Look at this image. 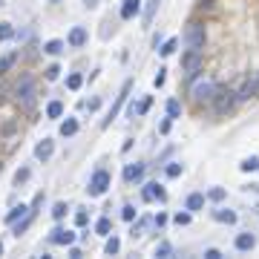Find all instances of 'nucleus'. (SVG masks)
<instances>
[{
	"label": "nucleus",
	"mask_w": 259,
	"mask_h": 259,
	"mask_svg": "<svg viewBox=\"0 0 259 259\" xmlns=\"http://www.w3.org/2000/svg\"><path fill=\"white\" fill-rule=\"evenodd\" d=\"M207 199H210V202H222V199H225V187H210V190H207Z\"/></svg>",
	"instance_id": "nucleus-33"
},
{
	"label": "nucleus",
	"mask_w": 259,
	"mask_h": 259,
	"mask_svg": "<svg viewBox=\"0 0 259 259\" xmlns=\"http://www.w3.org/2000/svg\"><path fill=\"white\" fill-rule=\"evenodd\" d=\"M26 179H29V170H26V167L15 173V182H18V185H20V182H26Z\"/></svg>",
	"instance_id": "nucleus-42"
},
{
	"label": "nucleus",
	"mask_w": 259,
	"mask_h": 259,
	"mask_svg": "<svg viewBox=\"0 0 259 259\" xmlns=\"http://www.w3.org/2000/svg\"><path fill=\"white\" fill-rule=\"evenodd\" d=\"M110 230H112V222H110V219H98L95 222V233L98 236H110Z\"/></svg>",
	"instance_id": "nucleus-27"
},
{
	"label": "nucleus",
	"mask_w": 259,
	"mask_h": 259,
	"mask_svg": "<svg viewBox=\"0 0 259 259\" xmlns=\"http://www.w3.org/2000/svg\"><path fill=\"white\" fill-rule=\"evenodd\" d=\"M138 12H141V0H124V6H121V18L124 20H132Z\"/></svg>",
	"instance_id": "nucleus-13"
},
{
	"label": "nucleus",
	"mask_w": 259,
	"mask_h": 259,
	"mask_svg": "<svg viewBox=\"0 0 259 259\" xmlns=\"http://www.w3.org/2000/svg\"><path fill=\"white\" fill-rule=\"evenodd\" d=\"M254 245H257L254 233H239L236 236V251H254Z\"/></svg>",
	"instance_id": "nucleus-17"
},
{
	"label": "nucleus",
	"mask_w": 259,
	"mask_h": 259,
	"mask_svg": "<svg viewBox=\"0 0 259 259\" xmlns=\"http://www.w3.org/2000/svg\"><path fill=\"white\" fill-rule=\"evenodd\" d=\"M75 132H78V121H75V118H66L64 124H61V135L69 138V135H75Z\"/></svg>",
	"instance_id": "nucleus-23"
},
{
	"label": "nucleus",
	"mask_w": 259,
	"mask_h": 259,
	"mask_svg": "<svg viewBox=\"0 0 259 259\" xmlns=\"http://www.w3.org/2000/svg\"><path fill=\"white\" fill-rule=\"evenodd\" d=\"M176 225H190V213H176Z\"/></svg>",
	"instance_id": "nucleus-41"
},
{
	"label": "nucleus",
	"mask_w": 259,
	"mask_h": 259,
	"mask_svg": "<svg viewBox=\"0 0 259 259\" xmlns=\"http://www.w3.org/2000/svg\"><path fill=\"white\" fill-rule=\"evenodd\" d=\"M254 78H257V84H259V72H257V75H254Z\"/></svg>",
	"instance_id": "nucleus-48"
},
{
	"label": "nucleus",
	"mask_w": 259,
	"mask_h": 259,
	"mask_svg": "<svg viewBox=\"0 0 259 259\" xmlns=\"http://www.w3.org/2000/svg\"><path fill=\"white\" fill-rule=\"evenodd\" d=\"M185 207H187L190 213H193V210H202V207H204V193H190Z\"/></svg>",
	"instance_id": "nucleus-20"
},
{
	"label": "nucleus",
	"mask_w": 259,
	"mask_h": 259,
	"mask_svg": "<svg viewBox=\"0 0 259 259\" xmlns=\"http://www.w3.org/2000/svg\"><path fill=\"white\" fill-rule=\"evenodd\" d=\"M9 37H15L12 23H0V40H9Z\"/></svg>",
	"instance_id": "nucleus-34"
},
{
	"label": "nucleus",
	"mask_w": 259,
	"mask_h": 259,
	"mask_svg": "<svg viewBox=\"0 0 259 259\" xmlns=\"http://www.w3.org/2000/svg\"><path fill=\"white\" fill-rule=\"evenodd\" d=\"M84 6H87V9H95V6H98V0H84Z\"/></svg>",
	"instance_id": "nucleus-47"
},
{
	"label": "nucleus",
	"mask_w": 259,
	"mask_h": 259,
	"mask_svg": "<svg viewBox=\"0 0 259 259\" xmlns=\"http://www.w3.org/2000/svg\"><path fill=\"white\" fill-rule=\"evenodd\" d=\"M104 251H107L110 257H115V254L121 251V242H118V236H110V239H107V245H104Z\"/></svg>",
	"instance_id": "nucleus-24"
},
{
	"label": "nucleus",
	"mask_w": 259,
	"mask_h": 259,
	"mask_svg": "<svg viewBox=\"0 0 259 259\" xmlns=\"http://www.w3.org/2000/svg\"><path fill=\"white\" fill-rule=\"evenodd\" d=\"M257 95H259L257 78H248V81L239 87V92H236V98H239V101H251V98H257Z\"/></svg>",
	"instance_id": "nucleus-9"
},
{
	"label": "nucleus",
	"mask_w": 259,
	"mask_h": 259,
	"mask_svg": "<svg viewBox=\"0 0 259 259\" xmlns=\"http://www.w3.org/2000/svg\"><path fill=\"white\" fill-rule=\"evenodd\" d=\"M185 43H187V49H204V26L202 23H196L190 20L187 23V29H185Z\"/></svg>",
	"instance_id": "nucleus-3"
},
{
	"label": "nucleus",
	"mask_w": 259,
	"mask_h": 259,
	"mask_svg": "<svg viewBox=\"0 0 259 259\" xmlns=\"http://www.w3.org/2000/svg\"><path fill=\"white\" fill-rule=\"evenodd\" d=\"M121 216H124V219H127V222H132V219H135V216H138V210H135V207H132V204H124V207H121Z\"/></svg>",
	"instance_id": "nucleus-35"
},
{
	"label": "nucleus",
	"mask_w": 259,
	"mask_h": 259,
	"mask_svg": "<svg viewBox=\"0 0 259 259\" xmlns=\"http://www.w3.org/2000/svg\"><path fill=\"white\" fill-rule=\"evenodd\" d=\"M162 132H164V135L170 132V115H167V121H162Z\"/></svg>",
	"instance_id": "nucleus-46"
},
{
	"label": "nucleus",
	"mask_w": 259,
	"mask_h": 259,
	"mask_svg": "<svg viewBox=\"0 0 259 259\" xmlns=\"http://www.w3.org/2000/svg\"><path fill=\"white\" fill-rule=\"evenodd\" d=\"M64 49H66V43H64V40H58V37L43 43V52H46V55H61Z\"/></svg>",
	"instance_id": "nucleus-19"
},
{
	"label": "nucleus",
	"mask_w": 259,
	"mask_h": 259,
	"mask_svg": "<svg viewBox=\"0 0 259 259\" xmlns=\"http://www.w3.org/2000/svg\"><path fill=\"white\" fill-rule=\"evenodd\" d=\"M46 115H49V118H61V115H64V104H61V101H49Z\"/></svg>",
	"instance_id": "nucleus-22"
},
{
	"label": "nucleus",
	"mask_w": 259,
	"mask_h": 259,
	"mask_svg": "<svg viewBox=\"0 0 259 259\" xmlns=\"http://www.w3.org/2000/svg\"><path fill=\"white\" fill-rule=\"evenodd\" d=\"M18 104H20V110L35 107V78H23L18 84Z\"/></svg>",
	"instance_id": "nucleus-4"
},
{
	"label": "nucleus",
	"mask_w": 259,
	"mask_h": 259,
	"mask_svg": "<svg viewBox=\"0 0 259 259\" xmlns=\"http://www.w3.org/2000/svg\"><path fill=\"white\" fill-rule=\"evenodd\" d=\"M107 187H110V173H107V170H98V173H92V179H90L87 193L90 196H104Z\"/></svg>",
	"instance_id": "nucleus-5"
},
{
	"label": "nucleus",
	"mask_w": 259,
	"mask_h": 259,
	"mask_svg": "<svg viewBox=\"0 0 259 259\" xmlns=\"http://www.w3.org/2000/svg\"><path fill=\"white\" fill-rule=\"evenodd\" d=\"M179 112H182V104L179 101H167V115L170 118H179Z\"/></svg>",
	"instance_id": "nucleus-32"
},
{
	"label": "nucleus",
	"mask_w": 259,
	"mask_h": 259,
	"mask_svg": "<svg viewBox=\"0 0 259 259\" xmlns=\"http://www.w3.org/2000/svg\"><path fill=\"white\" fill-rule=\"evenodd\" d=\"M182 69H185V75L193 78L196 72L202 69V52H199V49H187V52L182 55Z\"/></svg>",
	"instance_id": "nucleus-6"
},
{
	"label": "nucleus",
	"mask_w": 259,
	"mask_h": 259,
	"mask_svg": "<svg viewBox=\"0 0 259 259\" xmlns=\"http://www.w3.org/2000/svg\"><path fill=\"white\" fill-rule=\"evenodd\" d=\"M52 153H55V141H52V138H43V141H37V147H35V159L46 162Z\"/></svg>",
	"instance_id": "nucleus-11"
},
{
	"label": "nucleus",
	"mask_w": 259,
	"mask_h": 259,
	"mask_svg": "<svg viewBox=\"0 0 259 259\" xmlns=\"http://www.w3.org/2000/svg\"><path fill=\"white\" fill-rule=\"evenodd\" d=\"M130 87H132V81H124V87H121V92H118V98H115V104L110 107V112H107V118L101 121V127H110V121L118 115V110L124 107V101H127V95H130Z\"/></svg>",
	"instance_id": "nucleus-7"
},
{
	"label": "nucleus",
	"mask_w": 259,
	"mask_h": 259,
	"mask_svg": "<svg viewBox=\"0 0 259 259\" xmlns=\"http://www.w3.org/2000/svg\"><path fill=\"white\" fill-rule=\"evenodd\" d=\"M49 239H52V245H66V248H69V245L75 242V233H72V230H66V227H55Z\"/></svg>",
	"instance_id": "nucleus-10"
},
{
	"label": "nucleus",
	"mask_w": 259,
	"mask_h": 259,
	"mask_svg": "<svg viewBox=\"0 0 259 259\" xmlns=\"http://www.w3.org/2000/svg\"><path fill=\"white\" fill-rule=\"evenodd\" d=\"M15 61H18V55H15V52H12V55H6V58H0V75H6V72L12 69Z\"/></svg>",
	"instance_id": "nucleus-30"
},
{
	"label": "nucleus",
	"mask_w": 259,
	"mask_h": 259,
	"mask_svg": "<svg viewBox=\"0 0 259 259\" xmlns=\"http://www.w3.org/2000/svg\"><path fill=\"white\" fill-rule=\"evenodd\" d=\"M0 254H3V242H0Z\"/></svg>",
	"instance_id": "nucleus-49"
},
{
	"label": "nucleus",
	"mask_w": 259,
	"mask_h": 259,
	"mask_svg": "<svg viewBox=\"0 0 259 259\" xmlns=\"http://www.w3.org/2000/svg\"><path fill=\"white\" fill-rule=\"evenodd\" d=\"M176 46H179V37H170V40H164V46L159 49V52L167 58V55H173V52H176Z\"/></svg>",
	"instance_id": "nucleus-29"
},
{
	"label": "nucleus",
	"mask_w": 259,
	"mask_h": 259,
	"mask_svg": "<svg viewBox=\"0 0 259 259\" xmlns=\"http://www.w3.org/2000/svg\"><path fill=\"white\" fill-rule=\"evenodd\" d=\"M32 219H35V210H29V213H26V216H23L20 222H15V236H20V233H23L26 227L32 225Z\"/></svg>",
	"instance_id": "nucleus-21"
},
{
	"label": "nucleus",
	"mask_w": 259,
	"mask_h": 259,
	"mask_svg": "<svg viewBox=\"0 0 259 259\" xmlns=\"http://www.w3.org/2000/svg\"><path fill=\"white\" fill-rule=\"evenodd\" d=\"M141 176H144V164H127L124 167V182H130V185L138 182Z\"/></svg>",
	"instance_id": "nucleus-15"
},
{
	"label": "nucleus",
	"mask_w": 259,
	"mask_h": 259,
	"mask_svg": "<svg viewBox=\"0 0 259 259\" xmlns=\"http://www.w3.org/2000/svg\"><path fill=\"white\" fill-rule=\"evenodd\" d=\"M75 225H78V227L90 225V216H87V213H84V210H81V213H75Z\"/></svg>",
	"instance_id": "nucleus-39"
},
{
	"label": "nucleus",
	"mask_w": 259,
	"mask_h": 259,
	"mask_svg": "<svg viewBox=\"0 0 259 259\" xmlns=\"http://www.w3.org/2000/svg\"><path fill=\"white\" fill-rule=\"evenodd\" d=\"M204 257H207V259H222V254H219L216 248H207V251H204Z\"/></svg>",
	"instance_id": "nucleus-44"
},
{
	"label": "nucleus",
	"mask_w": 259,
	"mask_h": 259,
	"mask_svg": "<svg viewBox=\"0 0 259 259\" xmlns=\"http://www.w3.org/2000/svg\"><path fill=\"white\" fill-rule=\"evenodd\" d=\"M239 170H242V173H254V170H259V159H257V156L245 159V162L239 164Z\"/></svg>",
	"instance_id": "nucleus-28"
},
{
	"label": "nucleus",
	"mask_w": 259,
	"mask_h": 259,
	"mask_svg": "<svg viewBox=\"0 0 259 259\" xmlns=\"http://www.w3.org/2000/svg\"><path fill=\"white\" fill-rule=\"evenodd\" d=\"M66 210H69V207H66L64 202H58V204L52 207V216H55V219H64V216H66Z\"/></svg>",
	"instance_id": "nucleus-36"
},
{
	"label": "nucleus",
	"mask_w": 259,
	"mask_h": 259,
	"mask_svg": "<svg viewBox=\"0 0 259 259\" xmlns=\"http://www.w3.org/2000/svg\"><path fill=\"white\" fill-rule=\"evenodd\" d=\"M153 225H167V216H164V213H159V216H153Z\"/></svg>",
	"instance_id": "nucleus-45"
},
{
	"label": "nucleus",
	"mask_w": 259,
	"mask_h": 259,
	"mask_svg": "<svg viewBox=\"0 0 259 259\" xmlns=\"http://www.w3.org/2000/svg\"><path fill=\"white\" fill-rule=\"evenodd\" d=\"M29 210H32L29 204H18V207H12V210L6 213V222H9V225H15V222H18V219H23Z\"/></svg>",
	"instance_id": "nucleus-16"
},
{
	"label": "nucleus",
	"mask_w": 259,
	"mask_h": 259,
	"mask_svg": "<svg viewBox=\"0 0 259 259\" xmlns=\"http://www.w3.org/2000/svg\"><path fill=\"white\" fill-rule=\"evenodd\" d=\"M236 101H239V98H236L233 90H227V87L225 90H216V95H213V110H216V115H227V112L236 107Z\"/></svg>",
	"instance_id": "nucleus-2"
},
{
	"label": "nucleus",
	"mask_w": 259,
	"mask_h": 259,
	"mask_svg": "<svg viewBox=\"0 0 259 259\" xmlns=\"http://www.w3.org/2000/svg\"><path fill=\"white\" fill-rule=\"evenodd\" d=\"M164 81H167V75H164V69H159V75L153 78V84H156V87H164Z\"/></svg>",
	"instance_id": "nucleus-43"
},
{
	"label": "nucleus",
	"mask_w": 259,
	"mask_h": 259,
	"mask_svg": "<svg viewBox=\"0 0 259 259\" xmlns=\"http://www.w3.org/2000/svg\"><path fill=\"white\" fill-rule=\"evenodd\" d=\"M216 84L210 81V78H196L193 87H190V95H193V101H199V104H204V101H213V95H216Z\"/></svg>",
	"instance_id": "nucleus-1"
},
{
	"label": "nucleus",
	"mask_w": 259,
	"mask_h": 259,
	"mask_svg": "<svg viewBox=\"0 0 259 259\" xmlns=\"http://www.w3.org/2000/svg\"><path fill=\"white\" fill-rule=\"evenodd\" d=\"M144 227H147V219H141L138 225H132V236H144Z\"/></svg>",
	"instance_id": "nucleus-40"
},
{
	"label": "nucleus",
	"mask_w": 259,
	"mask_h": 259,
	"mask_svg": "<svg viewBox=\"0 0 259 259\" xmlns=\"http://www.w3.org/2000/svg\"><path fill=\"white\" fill-rule=\"evenodd\" d=\"M81 84H84V78H81V75H69V78H66V87H69L72 92H75V90H81Z\"/></svg>",
	"instance_id": "nucleus-31"
},
{
	"label": "nucleus",
	"mask_w": 259,
	"mask_h": 259,
	"mask_svg": "<svg viewBox=\"0 0 259 259\" xmlns=\"http://www.w3.org/2000/svg\"><path fill=\"white\" fill-rule=\"evenodd\" d=\"M58 75H61V66H58V64L46 66V81H55V78H58Z\"/></svg>",
	"instance_id": "nucleus-37"
},
{
	"label": "nucleus",
	"mask_w": 259,
	"mask_h": 259,
	"mask_svg": "<svg viewBox=\"0 0 259 259\" xmlns=\"http://www.w3.org/2000/svg\"><path fill=\"white\" fill-rule=\"evenodd\" d=\"M182 170H185L182 164L173 162V164H167V167H164V176H167V179H179V176H182Z\"/></svg>",
	"instance_id": "nucleus-26"
},
{
	"label": "nucleus",
	"mask_w": 259,
	"mask_h": 259,
	"mask_svg": "<svg viewBox=\"0 0 259 259\" xmlns=\"http://www.w3.org/2000/svg\"><path fill=\"white\" fill-rule=\"evenodd\" d=\"M150 107H153V98H150V95H144L141 101H138V104H135V101L130 104V115H132V118H138V115H144V112H147Z\"/></svg>",
	"instance_id": "nucleus-12"
},
{
	"label": "nucleus",
	"mask_w": 259,
	"mask_h": 259,
	"mask_svg": "<svg viewBox=\"0 0 259 259\" xmlns=\"http://www.w3.org/2000/svg\"><path fill=\"white\" fill-rule=\"evenodd\" d=\"M141 199H144V202H153V199H159V202H167V190H164L159 182H150V185L141 190Z\"/></svg>",
	"instance_id": "nucleus-8"
},
{
	"label": "nucleus",
	"mask_w": 259,
	"mask_h": 259,
	"mask_svg": "<svg viewBox=\"0 0 259 259\" xmlns=\"http://www.w3.org/2000/svg\"><path fill=\"white\" fill-rule=\"evenodd\" d=\"M213 219L222 222V225H233V222H236V213L227 210V207H216V210H213Z\"/></svg>",
	"instance_id": "nucleus-18"
},
{
	"label": "nucleus",
	"mask_w": 259,
	"mask_h": 259,
	"mask_svg": "<svg viewBox=\"0 0 259 259\" xmlns=\"http://www.w3.org/2000/svg\"><path fill=\"white\" fill-rule=\"evenodd\" d=\"M66 43H69V46H75V49H78V46H84V43H87V29L75 26V29L69 32V37H66Z\"/></svg>",
	"instance_id": "nucleus-14"
},
{
	"label": "nucleus",
	"mask_w": 259,
	"mask_h": 259,
	"mask_svg": "<svg viewBox=\"0 0 259 259\" xmlns=\"http://www.w3.org/2000/svg\"><path fill=\"white\" fill-rule=\"evenodd\" d=\"M159 3H162V0H147V6H144V23H150V20H153V15H156Z\"/></svg>",
	"instance_id": "nucleus-25"
},
{
	"label": "nucleus",
	"mask_w": 259,
	"mask_h": 259,
	"mask_svg": "<svg viewBox=\"0 0 259 259\" xmlns=\"http://www.w3.org/2000/svg\"><path fill=\"white\" fill-rule=\"evenodd\" d=\"M173 254V248H170V242H162L159 248H156V257H170Z\"/></svg>",
	"instance_id": "nucleus-38"
}]
</instances>
